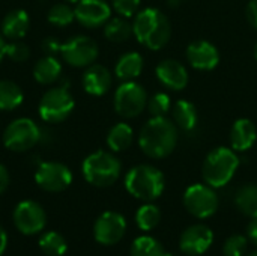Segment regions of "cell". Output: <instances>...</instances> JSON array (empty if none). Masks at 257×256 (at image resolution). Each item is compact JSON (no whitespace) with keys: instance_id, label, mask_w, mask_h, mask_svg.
I'll return each instance as SVG.
<instances>
[{"instance_id":"30","label":"cell","mask_w":257,"mask_h":256,"mask_svg":"<svg viewBox=\"0 0 257 256\" xmlns=\"http://www.w3.org/2000/svg\"><path fill=\"white\" fill-rule=\"evenodd\" d=\"M161 220V211L157 205L148 202L142 205L136 213V223L142 231H152Z\"/></svg>"},{"instance_id":"11","label":"cell","mask_w":257,"mask_h":256,"mask_svg":"<svg viewBox=\"0 0 257 256\" xmlns=\"http://www.w3.org/2000/svg\"><path fill=\"white\" fill-rule=\"evenodd\" d=\"M36 184L50 193H59L66 190L72 183V174L68 166L57 161L41 163L35 174Z\"/></svg>"},{"instance_id":"27","label":"cell","mask_w":257,"mask_h":256,"mask_svg":"<svg viewBox=\"0 0 257 256\" xmlns=\"http://www.w3.org/2000/svg\"><path fill=\"white\" fill-rule=\"evenodd\" d=\"M104 35L108 41L113 42H123L131 38L133 33V24H130L125 17H116L110 18L104 24Z\"/></svg>"},{"instance_id":"23","label":"cell","mask_w":257,"mask_h":256,"mask_svg":"<svg viewBox=\"0 0 257 256\" xmlns=\"http://www.w3.org/2000/svg\"><path fill=\"white\" fill-rule=\"evenodd\" d=\"M60 72H62L60 62L54 56L47 54L45 57L36 62L35 69H33V77L41 84H51L59 80Z\"/></svg>"},{"instance_id":"39","label":"cell","mask_w":257,"mask_h":256,"mask_svg":"<svg viewBox=\"0 0 257 256\" xmlns=\"http://www.w3.org/2000/svg\"><path fill=\"white\" fill-rule=\"evenodd\" d=\"M247 238L257 247V217L251 219L250 225L247 226Z\"/></svg>"},{"instance_id":"42","label":"cell","mask_w":257,"mask_h":256,"mask_svg":"<svg viewBox=\"0 0 257 256\" xmlns=\"http://www.w3.org/2000/svg\"><path fill=\"white\" fill-rule=\"evenodd\" d=\"M178 2H179V0H170V6H173V5H176Z\"/></svg>"},{"instance_id":"43","label":"cell","mask_w":257,"mask_h":256,"mask_svg":"<svg viewBox=\"0 0 257 256\" xmlns=\"http://www.w3.org/2000/svg\"><path fill=\"white\" fill-rule=\"evenodd\" d=\"M254 57H256V60H257V44L254 45Z\"/></svg>"},{"instance_id":"6","label":"cell","mask_w":257,"mask_h":256,"mask_svg":"<svg viewBox=\"0 0 257 256\" xmlns=\"http://www.w3.org/2000/svg\"><path fill=\"white\" fill-rule=\"evenodd\" d=\"M74 98L68 91V83L48 89L39 103V116L45 122H62L74 110Z\"/></svg>"},{"instance_id":"36","label":"cell","mask_w":257,"mask_h":256,"mask_svg":"<svg viewBox=\"0 0 257 256\" xmlns=\"http://www.w3.org/2000/svg\"><path fill=\"white\" fill-rule=\"evenodd\" d=\"M60 47H62V42H59L56 38L50 36V38H45L42 41V50L50 54V56H54L56 53H60Z\"/></svg>"},{"instance_id":"29","label":"cell","mask_w":257,"mask_h":256,"mask_svg":"<svg viewBox=\"0 0 257 256\" xmlns=\"http://www.w3.org/2000/svg\"><path fill=\"white\" fill-rule=\"evenodd\" d=\"M39 247L45 256H62L65 255L68 249V243L62 234L50 231L42 234V237L39 238Z\"/></svg>"},{"instance_id":"31","label":"cell","mask_w":257,"mask_h":256,"mask_svg":"<svg viewBox=\"0 0 257 256\" xmlns=\"http://www.w3.org/2000/svg\"><path fill=\"white\" fill-rule=\"evenodd\" d=\"M48 21L54 26H59V27H63V26H68L69 23L74 21L75 18V12L74 9L66 5V3H56L50 8L48 11Z\"/></svg>"},{"instance_id":"7","label":"cell","mask_w":257,"mask_h":256,"mask_svg":"<svg viewBox=\"0 0 257 256\" xmlns=\"http://www.w3.org/2000/svg\"><path fill=\"white\" fill-rule=\"evenodd\" d=\"M148 92L136 81H123L114 92V110L125 119L137 118L148 107Z\"/></svg>"},{"instance_id":"21","label":"cell","mask_w":257,"mask_h":256,"mask_svg":"<svg viewBox=\"0 0 257 256\" xmlns=\"http://www.w3.org/2000/svg\"><path fill=\"white\" fill-rule=\"evenodd\" d=\"M143 65L145 63L142 54L137 51H130L119 57L114 66V74L122 81H134V78H137L142 74Z\"/></svg>"},{"instance_id":"8","label":"cell","mask_w":257,"mask_h":256,"mask_svg":"<svg viewBox=\"0 0 257 256\" xmlns=\"http://www.w3.org/2000/svg\"><path fill=\"white\" fill-rule=\"evenodd\" d=\"M220 205L218 195L208 184H193L184 193L185 210L197 219L212 217Z\"/></svg>"},{"instance_id":"15","label":"cell","mask_w":257,"mask_h":256,"mask_svg":"<svg viewBox=\"0 0 257 256\" xmlns=\"http://www.w3.org/2000/svg\"><path fill=\"white\" fill-rule=\"evenodd\" d=\"M75 18L84 27L104 26L111 15V8L105 0H80L74 9Z\"/></svg>"},{"instance_id":"35","label":"cell","mask_w":257,"mask_h":256,"mask_svg":"<svg viewBox=\"0 0 257 256\" xmlns=\"http://www.w3.org/2000/svg\"><path fill=\"white\" fill-rule=\"evenodd\" d=\"M111 2H113L114 11L125 18L133 17L139 11V6H140V0H111Z\"/></svg>"},{"instance_id":"2","label":"cell","mask_w":257,"mask_h":256,"mask_svg":"<svg viewBox=\"0 0 257 256\" xmlns=\"http://www.w3.org/2000/svg\"><path fill=\"white\" fill-rule=\"evenodd\" d=\"M137 41L149 50H161L172 38L170 20L157 8H146L137 14L133 23Z\"/></svg>"},{"instance_id":"41","label":"cell","mask_w":257,"mask_h":256,"mask_svg":"<svg viewBox=\"0 0 257 256\" xmlns=\"http://www.w3.org/2000/svg\"><path fill=\"white\" fill-rule=\"evenodd\" d=\"M6 45H8V42H6L5 38L0 35V62H2V59L6 56Z\"/></svg>"},{"instance_id":"14","label":"cell","mask_w":257,"mask_h":256,"mask_svg":"<svg viewBox=\"0 0 257 256\" xmlns=\"http://www.w3.org/2000/svg\"><path fill=\"white\" fill-rule=\"evenodd\" d=\"M214 243V232L206 225L187 228L179 238V249L188 256L203 255Z\"/></svg>"},{"instance_id":"18","label":"cell","mask_w":257,"mask_h":256,"mask_svg":"<svg viewBox=\"0 0 257 256\" xmlns=\"http://www.w3.org/2000/svg\"><path fill=\"white\" fill-rule=\"evenodd\" d=\"M111 81H113L111 72L102 65L92 63L83 75L84 91L95 97H101V95L107 94L108 89L111 88Z\"/></svg>"},{"instance_id":"34","label":"cell","mask_w":257,"mask_h":256,"mask_svg":"<svg viewBox=\"0 0 257 256\" xmlns=\"http://www.w3.org/2000/svg\"><path fill=\"white\" fill-rule=\"evenodd\" d=\"M6 56L14 62H26L30 57V50L20 41H12L6 45Z\"/></svg>"},{"instance_id":"1","label":"cell","mask_w":257,"mask_h":256,"mask_svg":"<svg viewBox=\"0 0 257 256\" xmlns=\"http://www.w3.org/2000/svg\"><path fill=\"white\" fill-rule=\"evenodd\" d=\"M142 151L155 160L169 157L178 145V127L166 116H152L139 136Z\"/></svg>"},{"instance_id":"5","label":"cell","mask_w":257,"mask_h":256,"mask_svg":"<svg viewBox=\"0 0 257 256\" xmlns=\"http://www.w3.org/2000/svg\"><path fill=\"white\" fill-rule=\"evenodd\" d=\"M84 180L99 189L113 186L122 172V164L116 155L107 151H96L87 155L81 166Z\"/></svg>"},{"instance_id":"44","label":"cell","mask_w":257,"mask_h":256,"mask_svg":"<svg viewBox=\"0 0 257 256\" xmlns=\"http://www.w3.org/2000/svg\"><path fill=\"white\" fill-rule=\"evenodd\" d=\"M66 2H69V3H78L80 0H66Z\"/></svg>"},{"instance_id":"16","label":"cell","mask_w":257,"mask_h":256,"mask_svg":"<svg viewBox=\"0 0 257 256\" xmlns=\"http://www.w3.org/2000/svg\"><path fill=\"white\" fill-rule=\"evenodd\" d=\"M187 60L194 69L212 71L220 62V53L212 42L196 39L187 47Z\"/></svg>"},{"instance_id":"37","label":"cell","mask_w":257,"mask_h":256,"mask_svg":"<svg viewBox=\"0 0 257 256\" xmlns=\"http://www.w3.org/2000/svg\"><path fill=\"white\" fill-rule=\"evenodd\" d=\"M247 18L250 24L257 30V0H251L247 6Z\"/></svg>"},{"instance_id":"24","label":"cell","mask_w":257,"mask_h":256,"mask_svg":"<svg viewBox=\"0 0 257 256\" xmlns=\"http://www.w3.org/2000/svg\"><path fill=\"white\" fill-rule=\"evenodd\" d=\"M133 142H134V131L125 122L116 124L114 127L110 128L107 134V145L114 152L126 151L133 145Z\"/></svg>"},{"instance_id":"9","label":"cell","mask_w":257,"mask_h":256,"mask_svg":"<svg viewBox=\"0 0 257 256\" xmlns=\"http://www.w3.org/2000/svg\"><path fill=\"white\" fill-rule=\"evenodd\" d=\"M39 142H41V127H38L29 118H20L12 121L3 133L5 146L15 152L27 151Z\"/></svg>"},{"instance_id":"28","label":"cell","mask_w":257,"mask_h":256,"mask_svg":"<svg viewBox=\"0 0 257 256\" xmlns=\"http://www.w3.org/2000/svg\"><path fill=\"white\" fill-rule=\"evenodd\" d=\"M131 256H167V253L158 240L149 235H142L133 241Z\"/></svg>"},{"instance_id":"26","label":"cell","mask_w":257,"mask_h":256,"mask_svg":"<svg viewBox=\"0 0 257 256\" xmlns=\"http://www.w3.org/2000/svg\"><path fill=\"white\" fill-rule=\"evenodd\" d=\"M23 100V91L17 83L9 80L0 81V110H15L17 107L21 106Z\"/></svg>"},{"instance_id":"25","label":"cell","mask_w":257,"mask_h":256,"mask_svg":"<svg viewBox=\"0 0 257 256\" xmlns=\"http://www.w3.org/2000/svg\"><path fill=\"white\" fill-rule=\"evenodd\" d=\"M235 204L238 207V210L250 217V219H256L257 217V186L256 184H247L242 186L235 196Z\"/></svg>"},{"instance_id":"19","label":"cell","mask_w":257,"mask_h":256,"mask_svg":"<svg viewBox=\"0 0 257 256\" xmlns=\"http://www.w3.org/2000/svg\"><path fill=\"white\" fill-rule=\"evenodd\" d=\"M257 140V128L254 122L247 118L238 119L230 131V146L233 151H248Z\"/></svg>"},{"instance_id":"3","label":"cell","mask_w":257,"mask_h":256,"mask_svg":"<svg viewBox=\"0 0 257 256\" xmlns=\"http://www.w3.org/2000/svg\"><path fill=\"white\" fill-rule=\"evenodd\" d=\"M166 187L164 175L160 169L151 164H139L128 170L125 177L126 192L145 202H152L158 199Z\"/></svg>"},{"instance_id":"20","label":"cell","mask_w":257,"mask_h":256,"mask_svg":"<svg viewBox=\"0 0 257 256\" xmlns=\"http://www.w3.org/2000/svg\"><path fill=\"white\" fill-rule=\"evenodd\" d=\"M29 26H30V18L27 12L23 9H15L5 15L2 21V33L3 36L15 41L27 33Z\"/></svg>"},{"instance_id":"32","label":"cell","mask_w":257,"mask_h":256,"mask_svg":"<svg viewBox=\"0 0 257 256\" xmlns=\"http://www.w3.org/2000/svg\"><path fill=\"white\" fill-rule=\"evenodd\" d=\"M172 109L170 95L166 92H157L148 100V110L152 116H166Z\"/></svg>"},{"instance_id":"38","label":"cell","mask_w":257,"mask_h":256,"mask_svg":"<svg viewBox=\"0 0 257 256\" xmlns=\"http://www.w3.org/2000/svg\"><path fill=\"white\" fill-rule=\"evenodd\" d=\"M9 181H11V178H9L8 169L3 164H0V195H3L6 192V189L9 186Z\"/></svg>"},{"instance_id":"33","label":"cell","mask_w":257,"mask_h":256,"mask_svg":"<svg viewBox=\"0 0 257 256\" xmlns=\"http://www.w3.org/2000/svg\"><path fill=\"white\" fill-rule=\"evenodd\" d=\"M248 238L241 234L230 235L223 244V255L224 256H244L247 252Z\"/></svg>"},{"instance_id":"17","label":"cell","mask_w":257,"mask_h":256,"mask_svg":"<svg viewBox=\"0 0 257 256\" xmlns=\"http://www.w3.org/2000/svg\"><path fill=\"white\" fill-rule=\"evenodd\" d=\"M157 78L170 91H182L188 84V71L185 65L175 59H164L155 68Z\"/></svg>"},{"instance_id":"40","label":"cell","mask_w":257,"mask_h":256,"mask_svg":"<svg viewBox=\"0 0 257 256\" xmlns=\"http://www.w3.org/2000/svg\"><path fill=\"white\" fill-rule=\"evenodd\" d=\"M6 246H8V235H6V231L3 229V226L0 225V256L5 252Z\"/></svg>"},{"instance_id":"12","label":"cell","mask_w":257,"mask_h":256,"mask_svg":"<svg viewBox=\"0 0 257 256\" xmlns=\"http://www.w3.org/2000/svg\"><path fill=\"white\" fill-rule=\"evenodd\" d=\"M14 225L24 235H35L45 228L47 214L35 201H23L14 210Z\"/></svg>"},{"instance_id":"10","label":"cell","mask_w":257,"mask_h":256,"mask_svg":"<svg viewBox=\"0 0 257 256\" xmlns=\"http://www.w3.org/2000/svg\"><path fill=\"white\" fill-rule=\"evenodd\" d=\"M98 44L89 36H74L60 47L62 59L75 68L90 66L98 57Z\"/></svg>"},{"instance_id":"13","label":"cell","mask_w":257,"mask_h":256,"mask_svg":"<svg viewBox=\"0 0 257 256\" xmlns=\"http://www.w3.org/2000/svg\"><path fill=\"white\" fill-rule=\"evenodd\" d=\"M126 232V220L116 211L102 213L93 225V237L102 246L117 244Z\"/></svg>"},{"instance_id":"22","label":"cell","mask_w":257,"mask_h":256,"mask_svg":"<svg viewBox=\"0 0 257 256\" xmlns=\"http://www.w3.org/2000/svg\"><path fill=\"white\" fill-rule=\"evenodd\" d=\"M199 121V113L191 101L179 100L173 106V122L178 128L184 131H191L196 128Z\"/></svg>"},{"instance_id":"45","label":"cell","mask_w":257,"mask_h":256,"mask_svg":"<svg viewBox=\"0 0 257 256\" xmlns=\"http://www.w3.org/2000/svg\"><path fill=\"white\" fill-rule=\"evenodd\" d=\"M248 256H257V250H256V252H253V253H250Z\"/></svg>"},{"instance_id":"4","label":"cell","mask_w":257,"mask_h":256,"mask_svg":"<svg viewBox=\"0 0 257 256\" xmlns=\"http://www.w3.org/2000/svg\"><path fill=\"white\" fill-rule=\"evenodd\" d=\"M238 167L239 157L236 155V152L230 148L220 146L212 149L206 155L202 167V175L208 186L214 189H221L230 183Z\"/></svg>"}]
</instances>
